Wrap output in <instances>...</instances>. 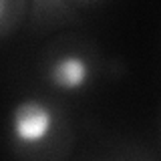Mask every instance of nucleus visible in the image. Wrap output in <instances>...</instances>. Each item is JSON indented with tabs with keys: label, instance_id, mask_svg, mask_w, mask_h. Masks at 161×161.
<instances>
[{
	"label": "nucleus",
	"instance_id": "nucleus-1",
	"mask_svg": "<svg viewBox=\"0 0 161 161\" xmlns=\"http://www.w3.org/2000/svg\"><path fill=\"white\" fill-rule=\"evenodd\" d=\"M54 127V115L42 101L26 99L18 103L10 115V131L22 145L42 143Z\"/></svg>",
	"mask_w": 161,
	"mask_h": 161
},
{
	"label": "nucleus",
	"instance_id": "nucleus-2",
	"mask_svg": "<svg viewBox=\"0 0 161 161\" xmlns=\"http://www.w3.org/2000/svg\"><path fill=\"white\" fill-rule=\"evenodd\" d=\"M50 79L63 91H79L89 83L91 79V69L87 60L79 54H69V57L58 58L53 64Z\"/></svg>",
	"mask_w": 161,
	"mask_h": 161
},
{
	"label": "nucleus",
	"instance_id": "nucleus-3",
	"mask_svg": "<svg viewBox=\"0 0 161 161\" xmlns=\"http://www.w3.org/2000/svg\"><path fill=\"white\" fill-rule=\"evenodd\" d=\"M6 6H8V0H0V20H2L4 14H6Z\"/></svg>",
	"mask_w": 161,
	"mask_h": 161
}]
</instances>
